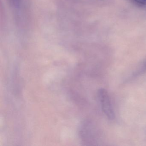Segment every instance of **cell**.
<instances>
[{
	"label": "cell",
	"mask_w": 146,
	"mask_h": 146,
	"mask_svg": "<svg viewBox=\"0 0 146 146\" xmlns=\"http://www.w3.org/2000/svg\"><path fill=\"white\" fill-rule=\"evenodd\" d=\"M11 1L14 7H17L19 5L20 0H11Z\"/></svg>",
	"instance_id": "obj_3"
},
{
	"label": "cell",
	"mask_w": 146,
	"mask_h": 146,
	"mask_svg": "<svg viewBox=\"0 0 146 146\" xmlns=\"http://www.w3.org/2000/svg\"><path fill=\"white\" fill-rule=\"evenodd\" d=\"M98 95L102 111L105 115L109 119H114L115 114L108 92L104 89H100L98 91Z\"/></svg>",
	"instance_id": "obj_1"
},
{
	"label": "cell",
	"mask_w": 146,
	"mask_h": 146,
	"mask_svg": "<svg viewBox=\"0 0 146 146\" xmlns=\"http://www.w3.org/2000/svg\"><path fill=\"white\" fill-rule=\"evenodd\" d=\"M145 72H146V63L143 65V66L140 69V70L139 71V72H137L136 75H139V74H141V73Z\"/></svg>",
	"instance_id": "obj_2"
},
{
	"label": "cell",
	"mask_w": 146,
	"mask_h": 146,
	"mask_svg": "<svg viewBox=\"0 0 146 146\" xmlns=\"http://www.w3.org/2000/svg\"><path fill=\"white\" fill-rule=\"evenodd\" d=\"M134 1L142 5H146V0H134Z\"/></svg>",
	"instance_id": "obj_4"
}]
</instances>
